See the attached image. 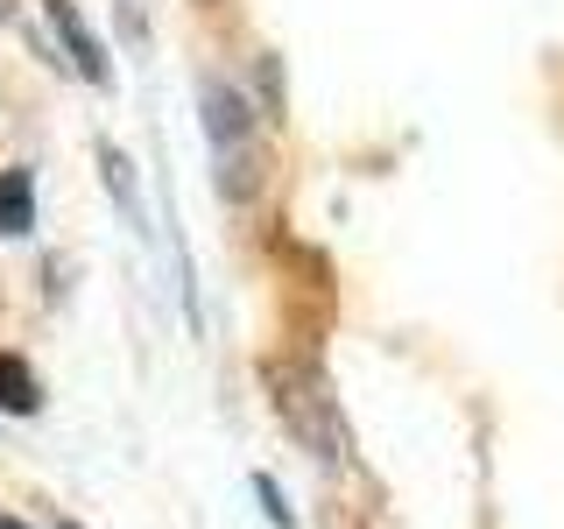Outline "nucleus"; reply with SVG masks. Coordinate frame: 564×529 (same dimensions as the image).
<instances>
[{"label": "nucleus", "instance_id": "obj_1", "mask_svg": "<svg viewBox=\"0 0 564 529\" xmlns=\"http://www.w3.org/2000/svg\"><path fill=\"white\" fill-rule=\"evenodd\" d=\"M261 388H269L275 417L290 423V438H296L311 458H325V466H346L352 431H346L339 402H332V388H325V375H317L311 360H261Z\"/></svg>", "mask_w": 564, "mask_h": 529}, {"label": "nucleus", "instance_id": "obj_2", "mask_svg": "<svg viewBox=\"0 0 564 529\" xmlns=\"http://www.w3.org/2000/svg\"><path fill=\"white\" fill-rule=\"evenodd\" d=\"M43 8H50V22H57L64 50H70V64H78V78H93V85H113V64H106V50L93 43V29L78 22V8H70V0H43Z\"/></svg>", "mask_w": 564, "mask_h": 529}, {"label": "nucleus", "instance_id": "obj_3", "mask_svg": "<svg viewBox=\"0 0 564 529\" xmlns=\"http://www.w3.org/2000/svg\"><path fill=\"white\" fill-rule=\"evenodd\" d=\"M35 226V176L29 170H0V240Z\"/></svg>", "mask_w": 564, "mask_h": 529}, {"label": "nucleus", "instance_id": "obj_4", "mask_svg": "<svg viewBox=\"0 0 564 529\" xmlns=\"http://www.w3.org/2000/svg\"><path fill=\"white\" fill-rule=\"evenodd\" d=\"M35 402H43V388H35L29 360L0 353V410H8V417H35Z\"/></svg>", "mask_w": 564, "mask_h": 529}, {"label": "nucleus", "instance_id": "obj_5", "mask_svg": "<svg viewBox=\"0 0 564 529\" xmlns=\"http://www.w3.org/2000/svg\"><path fill=\"white\" fill-rule=\"evenodd\" d=\"M254 501L269 508V522H275V529H296V516H290V501H282V487L269 481V473H254Z\"/></svg>", "mask_w": 564, "mask_h": 529}, {"label": "nucleus", "instance_id": "obj_6", "mask_svg": "<svg viewBox=\"0 0 564 529\" xmlns=\"http://www.w3.org/2000/svg\"><path fill=\"white\" fill-rule=\"evenodd\" d=\"M0 529H22V522H0Z\"/></svg>", "mask_w": 564, "mask_h": 529}, {"label": "nucleus", "instance_id": "obj_7", "mask_svg": "<svg viewBox=\"0 0 564 529\" xmlns=\"http://www.w3.org/2000/svg\"><path fill=\"white\" fill-rule=\"evenodd\" d=\"M64 529H78V522H64Z\"/></svg>", "mask_w": 564, "mask_h": 529}]
</instances>
